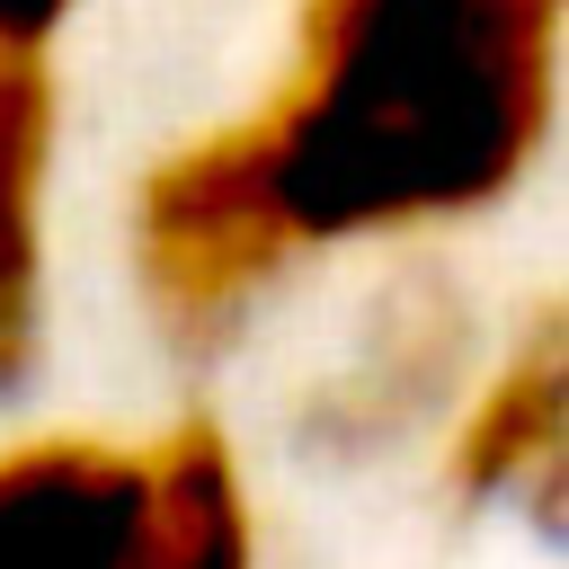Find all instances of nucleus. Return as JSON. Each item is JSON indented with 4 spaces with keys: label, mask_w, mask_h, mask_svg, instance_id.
Returning <instances> with one entry per match:
<instances>
[{
    "label": "nucleus",
    "mask_w": 569,
    "mask_h": 569,
    "mask_svg": "<svg viewBox=\"0 0 569 569\" xmlns=\"http://www.w3.org/2000/svg\"><path fill=\"white\" fill-rule=\"evenodd\" d=\"M560 0H302L284 89L249 116L293 249L498 204L551 133Z\"/></svg>",
    "instance_id": "nucleus-1"
},
{
    "label": "nucleus",
    "mask_w": 569,
    "mask_h": 569,
    "mask_svg": "<svg viewBox=\"0 0 569 569\" xmlns=\"http://www.w3.org/2000/svg\"><path fill=\"white\" fill-rule=\"evenodd\" d=\"M133 258H142V293L187 338H204L231 311H249L284 276V258H302L284 213H276V187H267V160L249 142V116L204 133V142H187V151H169L142 178Z\"/></svg>",
    "instance_id": "nucleus-3"
},
{
    "label": "nucleus",
    "mask_w": 569,
    "mask_h": 569,
    "mask_svg": "<svg viewBox=\"0 0 569 569\" xmlns=\"http://www.w3.org/2000/svg\"><path fill=\"white\" fill-rule=\"evenodd\" d=\"M44 151H53V80H44V44L0 36V382H18V373L36 365Z\"/></svg>",
    "instance_id": "nucleus-5"
},
{
    "label": "nucleus",
    "mask_w": 569,
    "mask_h": 569,
    "mask_svg": "<svg viewBox=\"0 0 569 569\" xmlns=\"http://www.w3.org/2000/svg\"><path fill=\"white\" fill-rule=\"evenodd\" d=\"M80 0H0V36H18V44H44L62 18H71Z\"/></svg>",
    "instance_id": "nucleus-6"
},
{
    "label": "nucleus",
    "mask_w": 569,
    "mask_h": 569,
    "mask_svg": "<svg viewBox=\"0 0 569 569\" xmlns=\"http://www.w3.org/2000/svg\"><path fill=\"white\" fill-rule=\"evenodd\" d=\"M0 569H249V498L213 427L0 453Z\"/></svg>",
    "instance_id": "nucleus-2"
},
{
    "label": "nucleus",
    "mask_w": 569,
    "mask_h": 569,
    "mask_svg": "<svg viewBox=\"0 0 569 569\" xmlns=\"http://www.w3.org/2000/svg\"><path fill=\"white\" fill-rule=\"evenodd\" d=\"M569 453V365H560V329L542 320L507 365L498 382L480 391L462 445H453V480L471 498H525L542 525L560 516V462Z\"/></svg>",
    "instance_id": "nucleus-4"
}]
</instances>
